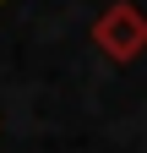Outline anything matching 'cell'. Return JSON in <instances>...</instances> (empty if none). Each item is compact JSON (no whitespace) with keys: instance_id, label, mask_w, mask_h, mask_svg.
I'll return each mask as SVG.
<instances>
[{"instance_id":"obj_2","label":"cell","mask_w":147,"mask_h":153,"mask_svg":"<svg viewBox=\"0 0 147 153\" xmlns=\"http://www.w3.org/2000/svg\"><path fill=\"white\" fill-rule=\"evenodd\" d=\"M0 6H6V0H0Z\"/></svg>"},{"instance_id":"obj_1","label":"cell","mask_w":147,"mask_h":153,"mask_svg":"<svg viewBox=\"0 0 147 153\" xmlns=\"http://www.w3.org/2000/svg\"><path fill=\"white\" fill-rule=\"evenodd\" d=\"M93 44L109 55V60H136V55L147 49V11H136L131 0H115L109 11H98L93 22Z\"/></svg>"}]
</instances>
